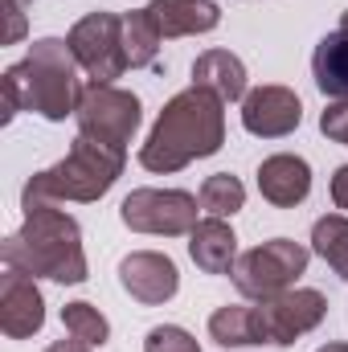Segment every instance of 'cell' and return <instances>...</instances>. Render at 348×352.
<instances>
[{
  "instance_id": "cell-3",
  "label": "cell",
  "mask_w": 348,
  "mask_h": 352,
  "mask_svg": "<svg viewBox=\"0 0 348 352\" xmlns=\"http://www.w3.org/2000/svg\"><path fill=\"white\" fill-rule=\"evenodd\" d=\"M0 263L17 266V270H25L33 278L87 283L83 230L58 205H33V209H25V226L12 238L0 242Z\"/></svg>"
},
{
  "instance_id": "cell-19",
  "label": "cell",
  "mask_w": 348,
  "mask_h": 352,
  "mask_svg": "<svg viewBox=\"0 0 348 352\" xmlns=\"http://www.w3.org/2000/svg\"><path fill=\"white\" fill-rule=\"evenodd\" d=\"M160 29L152 25V16H148V8H131V12H123V45H127V62H131V70H148V66H156V58H160Z\"/></svg>"
},
{
  "instance_id": "cell-22",
  "label": "cell",
  "mask_w": 348,
  "mask_h": 352,
  "mask_svg": "<svg viewBox=\"0 0 348 352\" xmlns=\"http://www.w3.org/2000/svg\"><path fill=\"white\" fill-rule=\"evenodd\" d=\"M62 324H66V332H70L74 340H87L90 349H94V344L102 349V344L111 340V324H107V316H102L94 303H83V299L62 307Z\"/></svg>"
},
{
  "instance_id": "cell-14",
  "label": "cell",
  "mask_w": 348,
  "mask_h": 352,
  "mask_svg": "<svg viewBox=\"0 0 348 352\" xmlns=\"http://www.w3.org/2000/svg\"><path fill=\"white\" fill-rule=\"evenodd\" d=\"M148 16L164 41L168 37H197V33H209L221 25L217 0H152Z\"/></svg>"
},
{
  "instance_id": "cell-23",
  "label": "cell",
  "mask_w": 348,
  "mask_h": 352,
  "mask_svg": "<svg viewBox=\"0 0 348 352\" xmlns=\"http://www.w3.org/2000/svg\"><path fill=\"white\" fill-rule=\"evenodd\" d=\"M144 352H201V344H197L184 328H176V324H160V328L148 332Z\"/></svg>"
},
{
  "instance_id": "cell-11",
  "label": "cell",
  "mask_w": 348,
  "mask_h": 352,
  "mask_svg": "<svg viewBox=\"0 0 348 352\" xmlns=\"http://www.w3.org/2000/svg\"><path fill=\"white\" fill-rule=\"evenodd\" d=\"M45 324V299L33 283V274L4 266L0 274V328L8 340H29Z\"/></svg>"
},
{
  "instance_id": "cell-4",
  "label": "cell",
  "mask_w": 348,
  "mask_h": 352,
  "mask_svg": "<svg viewBox=\"0 0 348 352\" xmlns=\"http://www.w3.org/2000/svg\"><path fill=\"white\" fill-rule=\"evenodd\" d=\"M127 164V152H115L107 144H94L87 135H78L70 144V152L45 168V173H33L25 192H21V209H33V205H66V201H98L111 192V184L123 176Z\"/></svg>"
},
{
  "instance_id": "cell-27",
  "label": "cell",
  "mask_w": 348,
  "mask_h": 352,
  "mask_svg": "<svg viewBox=\"0 0 348 352\" xmlns=\"http://www.w3.org/2000/svg\"><path fill=\"white\" fill-rule=\"evenodd\" d=\"M45 352H90V344H87V340H74V336H70V340H54Z\"/></svg>"
},
{
  "instance_id": "cell-29",
  "label": "cell",
  "mask_w": 348,
  "mask_h": 352,
  "mask_svg": "<svg viewBox=\"0 0 348 352\" xmlns=\"http://www.w3.org/2000/svg\"><path fill=\"white\" fill-rule=\"evenodd\" d=\"M340 29H345V33H348V12H345V16H340Z\"/></svg>"
},
{
  "instance_id": "cell-28",
  "label": "cell",
  "mask_w": 348,
  "mask_h": 352,
  "mask_svg": "<svg viewBox=\"0 0 348 352\" xmlns=\"http://www.w3.org/2000/svg\"><path fill=\"white\" fill-rule=\"evenodd\" d=\"M316 352H348V344H324V349H316Z\"/></svg>"
},
{
  "instance_id": "cell-8",
  "label": "cell",
  "mask_w": 348,
  "mask_h": 352,
  "mask_svg": "<svg viewBox=\"0 0 348 352\" xmlns=\"http://www.w3.org/2000/svg\"><path fill=\"white\" fill-rule=\"evenodd\" d=\"M197 209H201V201L184 188H135L123 197L119 217L135 234L180 238V234L197 230Z\"/></svg>"
},
{
  "instance_id": "cell-12",
  "label": "cell",
  "mask_w": 348,
  "mask_h": 352,
  "mask_svg": "<svg viewBox=\"0 0 348 352\" xmlns=\"http://www.w3.org/2000/svg\"><path fill=\"white\" fill-rule=\"evenodd\" d=\"M119 287L135 299V303H148V307H160L168 303L176 291H180V274L176 263L160 250H135L119 263Z\"/></svg>"
},
{
  "instance_id": "cell-5",
  "label": "cell",
  "mask_w": 348,
  "mask_h": 352,
  "mask_svg": "<svg viewBox=\"0 0 348 352\" xmlns=\"http://www.w3.org/2000/svg\"><path fill=\"white\" fill-rule=\"evenodd\" d=\"M307 258H312L307 246H299V242H291V238H270V242H262L254 250L238 254L230 278H234L238 295L262 303V299H270V295L291 291V283L307 270Z\"/></svg>"
},
{
  "instance_id": "cell-10",
  "label": "cell",
  "mask_w": 348,
  "mask_h": 352,
  "mask_svg": "<svg viewBox=\"0 0 348 352\" xmlns=\"http://www.w3.org/2000/svg\"><path fill=\"white\" fill-rule=\"evenodd\" d=\"M303 123V102L291 87H259L242 98V127L259 140H283Z\"/></svg>"
},
{
  "instance_id": "cell-15",
  "label": "cell",
  "mask_w": 348,
  "mask_h": 352,
  "mask_svg": "<svg viewBox=\"0 0 348 352\" xmlns=\"http://www.w3.org/2000/svg\"><path fill=\"white\" fill-rule=\"evenodd\" d=\"M188 258L205 274H230L238 263V238L226 226V217H205L188 234Z\"/></svg>"
},
{
  "instance_id": "cell-2",
  "label": "cell",
  "mask_w": 348,
  "mask_h": 352,
  "mask_svg": "<svg viewBox=\"0 0 348 352\" xmlns=\"http://www.w3.org/2000/svg\"><path fill=\"white\" fill-rule=\"evenodd\" d=\"M78 58L62 37H41L29 45L25 62L8 66L0 90H4V123L17 111H37L50 123H62L66 115L78 111L83 82H78Z\"/></svg>"
},
{
  "instance_id": "cell-16",
  "label": "cell",
  "mask_w": 348,
  "mask_h": 352,
  "mask_svg": "<svg viewBox=\"0 0 348 352\" xmlns=\"http://www.w3.org/2000/svg\"><path fill=\"white\" fill-rule=\"evenodd\" d=\"M193 87L217 94L221 102H238L246 98V66L230 50H205L193 62Z\"/></svg>"
},
{
  "instance_id": "cell-24",
  "label": "cell",
  "mask_w": 348,
  "mask_h": 352,
  "mask_svg": "<svg viewBox=\"0 0 348 352\" xmlns=\"http://www.w3.org/2000/svg\"><path fill=\"white\" fill-rule=\"evenodd\" d=\"M320 131H324L328 140H336V144H345L348 148V98L328 102V111L320 115Z\"/></svg>"
},
{
  "instance_id": "cell-6",
  "label": "cell",
  "mask_w": 348,
  "mask_h": 352,
  "mask_svg": "<svg viewBox=\"0 0 348 352\" xmlns=\"http://www.w3.org/2000/svg\"><path fill=\"white\" fill-rule=\"evenodd\" d=\"M70 54L78 58V66L90 74V82L115 87V78H123L127 62V45H123V16L119 12H87L70 33H66Z\"/></svg>"
},
{
  "instance_id": "cell-7",
  "label": "cell",
  "mask_w": 348,
  "mask_h": 352,
  "mask_svg": "<svg viewBox=\"0 0 348 352\" xmlns=\"http://www.w3.org/2000/svg\"><path fill=\"white\" fill-rule=\"evenodd\" d=\"M74 119H78V135H87L94 144H107L115 152H127V144L140 127V98L131 90L90 82L83 90Z\"/></svg>"
},
{
  "instance_id": "cell-1",
  "label": "cell",
  "mask_w": 348,
  "mask_h": 352,
  "mask_svg": "<svg viewBox=\"0 0 348 352\" xmlns=\"http://www.w3.org/2000/svg\"><path fill=\"white\" fill-rule=\"evenodd\" d=\"M226 102L217 94L201 87H188L173 94L164 102V111L156 115L144 148H140V164L148 173H180L193 160H205L213 152H221L226 144Z\"/></svg>"
},
{
  "instance_id": "cell-13",
  "label": "cell",
  "mask_w": 348,
  "mask_h": 352,
  "mask_svg": "<svg viewBox=\"0 0 348 352\" xmlns=\"http://www.w3.org/2000/svg\"><path fill=\"white\" fill-rule=\"evenodd\" d=\"M259 192L274 209L303 205L307 192H312V168H307V160L303 156H291V152L266 156L259 164Z\"/></svg>"
},
{
  "instance_id": "cell-20",
  "label": "cell",
  "mask_w": 348,
  "mask_h": 352,
  "mask_svg": "<svg viewBox=\"0 0 348 352\" xmlns=\"http://www.w3.org/2000/svg\"><path fill=\"white\" fill-rule=\"evenodd\" d=\"M312 250L348 283V217L345 213H328V217H320L312 226Z\"/></svg>"
},
{
  "instance_id": "cell-26",
  "label": "cell",
  "mask_w": 348,
  "mask_h": 352,
  "mask_svg": "<svg viewBox=\"0 0 348 352\" xmlns=\"http://www.w3.org/2000/svg\"><path fill=\"white\" fill-rule=\"evenodd\" d=\"M332 205L348 213V164H340L336 176H332Z\"/></svg>"
},
{
  "instance_id": "cell-21",
  "label": "cell",
  "mask_w": 348,
  "mask_h": 352,
  "mask_svg": "<svg viewBox=\"0 0 348 352\" xmlns=\"http://www.w3.org/2000/svg\"><path fill=\"white\" fill-rule=\"evenodd\" d=\"M197 201H201V209H205L209 217H234V213L246 205V188H242V180H238V176L213 173V176H205V184H201Z\"/></svg>"
},
{
  "instance_id": "cell-25",
  "label": "cell",
  "mask_w": 348,
  "mask_h": 352,
  "mask_svg": "<svg viewBox=\"0 0 348 352\" xmlns=\"http://www.w3.org/2000/svg\"><path fill=\"white\" fill-rule=\"evenodd\" d=\"M21 37H25V12H21V0H8V33H4V41L12 45Z\"/></svg>"
},
{
  "instance_id": "cell-17",
  "label": "cell",
  "mask_w": 348,
  "mask_h": 352,
  "mask_svg": "<svg viewBox=\"0 0 348 352\" xmlns=\"http://www.w3.org/2000/svg\"><path fill=\"white\" fill-rule=\"evenodd\" d=\"M312 78H316L324 98H332V102L348 98V33L345 29L320 37L316 54H312Z\"/></svg>"
},
{
  "instance_id": "cell-9",
  "label": "cell",
  "mask_w": 348,
  "mask_h": 352,
  "mask_svg": "<svg viewBox=\"0 0 348 352\" xmlns=\"http://www.w3.org/2000/svg\"><path fill=\"white\" fill-rule=\"evenodd\" d=\"M328 316V299L312 287H291L283 295H270L259 303V324H262V344L287 349L299 336H307L312 328H320V320Z\"/></svg>"
},
{
  "instance_id": "cell-18",
  "label": "cell",
  "mask_w": 348,
  "mask_h": 352,
  "mask_svg": "<svg viewBox=\"0 0 348 352\" xmlns=\"http://www.w3.org/2000/svg\"><path fill=\"white\" fill-rule=\"evenodd\" d=\"M209 336H213L221 349H246V344H262L259 307H246V303L217 307V311L209 316Z\"/></svg>"
}]
</instances>
